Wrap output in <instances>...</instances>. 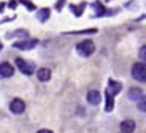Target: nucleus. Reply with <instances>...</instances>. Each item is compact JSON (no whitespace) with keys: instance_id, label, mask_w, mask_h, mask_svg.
I'll list each match as a JSON object with an SVG mask.
<instances>
[{"instance_id":"nucleus-14","label":"nucleus","mask_w":146,"mask_h":133,"mask_svg":"<svg viewBox=\"0 0 146 133\" xmlns=\"http://www.w3.org/2000/svg\"><path fill=\"white\" fill-rule=\"evenodd\" d=\"M138 56H140V59H141L143 62H146V44H145V46H141V49H140Z\"/></svg>"},{"instance_id":"nucleus-15","label":"nucleus","mask_w":146,"mask_h":133,"mask_svg":"<svg viewBox=\"0 0 146 133\" xmlns=\"http://www.w3.org/2000/svg\"><path fill=\"white\" fill-rule=\"evenodd\" d=\"M0 51H2V44H0Z\"/></svg>"},{"instance_id":"nucleus-1","label":"nucleus","mask_w":146,"mask_h":133,"mask_svg":"<svg viewBox=\"0 0 146 133\" xmlns=\"http://www.w3.org/2000/svg\"><path fill=\"white\" fill-rule=\"evenodd\" d=\"M132 76L133 79L140 81V83H146V64L138 62L132 67Z\"/></svg>"},{"instance_id":"nucleus-4","label":"nucleus","mask_w":146,"mask_h":133,"mask_svg":"<svg viewBox=\"0 0 146 133\" xmlns=\"http://www.w3.org/2000/svg\"><path fill=\"white\" fill-rule=\"evenodd\" d=\"M10 109H11V112H15V114H22L24 109H26V103H24L21 98H15V100L10 103Z\"/></svg>"},{"instance_id":"nucleus-13","label":"nucleus","mask_w":146,"mask_h":133,"mask_svg":"<svg viewBox=\"0 0 146 133\" xmlns=\"http://www.w3.org/2000/svg\"><path fill=\"white\" fill-rule=\"evenodd\" d=\"M48 16H49V10H41V15H38V19L40 21H46Z\"/></svg>"},{"instance_id":"nucleus-11","label":"nucleus","mask_w":146,"mask_h":133,"mask_svg":"<svg viewBox=\"0 0 146 133\" xmlns=\"http://www.w3.org/2000/svg\"><path fill=\"white\" fill-rule=\"evenodd\" d=\"M129 98H130V100H140V98H141V90L140 89H130L129 90Z\"/></svg>"},{"instance_id":"nucleus-2","label":"nucleus","mask_w":146,"mask_h":133,"mask_svg":"<svg viewBox=\"0 0 146 133\" xmlns=\"http://www.w3.org/2000/svg\"><path fill=\"white\" fill-rule=\"evenodd\" d=\"M76 52L80 56H83V57H88V56H91L94 52V43L91 40H84L76 46Z\"/></svg>"},{"instance_id":"nucleus-10","label":"nucleus","mask_w":146,"mask_h":133,"mask_svg":"<svg viewBox=\"0 0 146 133\" xmlns=\"http://www.w3.org/2000/svg\"><path fill=\"white\" fill-rule=\"evenodd\" d=\"M119 90H121V84L119 83H113V81H111V83H110V87L106 89V95H111V97H113V95L117 94Z\"/></svg>"},{"instance_id":"nucleus-9","label":"nucleus","mask_w":146,"mask_h":133,"mask_svg":"<svg viewBox=\"0 0 146 133\" xmlns=\"http://www.w3.org/2000/svg\"><path fill=\"white\" fill-rule=\"evenodd\" d=\"M119 128L121 132H133L135 130V122L133 120H124V122H121Z\"/></svg>"},{"instance_id":"nucleus-3","label":"nucleus","mask_w":146,"mask_h":133,"mask_svg":"<svg viewBox=\"0 0 146 133\" xmlns=\"http://www.w3.org/2000/svg\"><path fill=\"white\" fill-rule=\"evenodd\" d=\"M16 65H18V68L21 70L22 75H32L33 70H35V67H33L32 62H26V60H22V59H16Z\"/></svg>"},{"instance_id":"nucleus-6","label":"nucleus","mask_w":146,"mask_h":133,"mask_svg":"<svg viewBox=\"0 0 146 133\" xmlns=\"http://www.w3.org/2000/svg\"><path fill=\"white\" fill-rule=\"evenodd\" d=\"M13 75H15L13 65L8 64V62L0 64V78H10V76H13Z\"/></svg>"},{"instance_id":"nucleus-12","label":"nucleus","mask_w":146,"mask_h":133,"mask_svg":"<svg viewBox=\"0 0 146 133\" xmlns=\"http://www.w3.org/2000/svg\"><path fill=\"white\" fill-rule=\"evenodd\" d=\"M138 109L143 112H146V97H141L138 100Z\"/></svg>"},{"instance_id":"nucleus-5","label":"nucleus","mask_w":146,"mask_h":133,"mask_svg":"<svg viewBox=\"0 0 146 133\" xmlns=\"http://www.w3.org/2000/svg\"><path fill=\"white\" fill-rule=\"evenodd\" d=\"M36 44H38L36 40H24V41H18V43H15V48L16 49H21V51H29V49H33Z\"/></svg>"},{"instance_id":"nucleus-8","label":"nucleus","mask_w":146,"mask_h":133,"mask_svg":"<svg viewBox=\"0 0 146 133\" xmlns=\"http://www.w3.org/2000/svg\"><path fill=\"white\" fill-rule=\"evenodd\" d=\"M36 76H38V79L40 81H49V78H51V70L49 68H40L38 70V73H36Z\"/></svg>"},{"instance_id":"nucleus-7","label":"nucleus","mask_w":146,"mask_h":133,"mask_svg":"<svg viewBox=\"0 0 146 133\" xmlns=\"http://www.w3.org/2000/svg\"><path fill=\"white\" fill-rule=\"evenodd\" d=\"M100 100H102V97H100V94L97 92V90H91V92H88V101L92 105H99Z\"/></svg>"}]
</instances>
